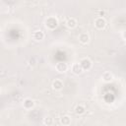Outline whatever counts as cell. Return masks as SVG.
Masks as SVG:
<instances>
[{"mask_svg":"<svg viewBox=\"0 0 126 126\" xmlns=\"http://www.w3.org/2000/svg\"><path fill=\"white\" fill-rule=\"evenodd\" d=\"M32 37H33V39H35L37 41H40V40H42L44 38V32L42 31H40V30L35 31L32 33Z\"/></svg>","mask_w":126,"mask_h":126,"instance_id":"obj_9","label":"cell"},{"mask_svg":"<svg viewBox=\"0 0 126 126\" xmlns=\"http://www.w3.org/2000/svg\"><path fill=\"white\" fill-rule=\"evenodd\" d=\"M94 27L97 29V30H103L105 27H106V21L103 17H97L94 19Z\"/></svg>","mask_w":126,"mask_h":126,"instance_id":"obj_3","label":"cell"},{"mask_svg":"<svg viewBox=\"0 0 126 126\" xmlns=\"http://www.w3.org/2000/svg\"><path fill=\"white\" fill-rule=\"evenodd\" d=\"M72 72L75 75H80L83 72V70H82V68H81V66H80L79 63H74L72 65Z\"/></svg>","mask_w":126,"mask_h":126,"instance_id":"obj_12","label":"cell"},{"mask_svg":"<svg viewBox=\"0 0 126 126\" xmlns=\"http://www.w3.org/2000/svg\"><path fill=\"white\" fill-rule=\"evenodd\" d=\"M58 26V20L56 17H53V16H50L48 17L46 20H45V27L48 29V30H55Z\"/></svg>","mask_w":126,"mask_h":126,"instance_id":"obj_1","label":"cell"},{"mask_svg":"<svg viewBox=\"0 0 126 126\" xmlns=\"http://www.w3.org/2000/svg\"><path fill=\"white\" fill-rule=\"evenodd\" d=\"M34 100L33 99H32V98H29V97H27V98H25L24 100H23V107L25 108V109H27V110H31V109H32L33 107H34Z\"/></svg>","mask_w":126,"mask_h":126,"instance_id":"obj_4","label":"cell"},{"mask_svg":"<svg viewBox=\"0 0 126 126\" xmlns=\"http://www.w3.org/2000/svg\"><path fill=\"white\" fill-rule=\"evenodd\" d=\"M79 64H80V66H81V68H82L83 71H89L92 68V66H93V63H92L91 59L88 58V57H85V58L81 59V61L79 62Z\"/></svg>","mask_w":126,"mask_h":126,"instance_id":"obj_2","label":"cell"},{"mask_svg":"<svg viewBox=\"0 0 126 126\" xmlns=\"http://www.w3.org/2000/svg\"><path fill=\"white\" fill-rule=\"evenodd\" d=\"M60 123L63 126H69L71 124V117L69 115H63L60 118Z\"/></svg>","mask_w":126,"mask_h":126,"instance_id":"obj_11","label":"cell"},{"mask_svg":"<svg viewBox=\"0 0 126 126\" xmlns=\"http://www.w3.org/2000/svg\"><path fill=\"white\" fill-rule=\"evenodd\" d=\"M77 20L75 18H69L67 21H66V27L69 28V29H74L76 28L77 26Z\"/></svg>","mask_w":126,"mask_h":126,"instance_id":"obj_10","label":"cell"},{"mask_svg":"<svg viewBox=\"0 0 126 126\" xmlns=\"http://www.w3.org/2000/svg\"><path fill=\"white\" fill-rule=\"evenodd\" d=\"M101 79H102L103 82H105V83H109V82H111V81L114 79V76H113V74H112L110 71H105V72L102 74Z\"/></svg>","mask_w":126,"mask_h":126,"instance_id":"obj_6","label":"cell"},{"mask_svg":"<svg viewBox=\"0 0 126 126\" xmlns=\"http://www.w3.org/2000/svg\"><path fill=\"white\" fill-rule=\"evenodd\" d=\"M53 123V118L50 117V116H46L43 118V124L46 125V126H50L51 124Z\"/></svg>","mask_w":126,"mask_h":126,"instance_id":"obj_14","label":"cell"},{"mask_svg":"<svg viewBox=\"0 0 126 126\" xmlns=\"http://www.w3.org/2000/svg\"><path fill=\"white\" fill-rule=\"evenodd\" d=\"M74 111H75V113H76L77 115H82V114H84V113L86 112V108H85L84 105H82V104H78V105H76Z\"/></svg>","mask_w":126,"mask_h":126,"instance_id":"obj_13","label":"cell"},{"mask_svg":"<svg viewBox=\"0 0 126 126\" xmlns=\"http://www.w3.org/2000/svg\"><path fill=\"white\" fill-rule=\"evenodd\" d=\"M79 41L82 44H87L90 41V35L87 32H81L79 34Z\"/></svg>","mask_w":126,"mask_h":126,"instance_id":"obj_8","label":"cell"},{"mask_svg":"<svg viewBox=\"0 0 126 126\" xmlns=\"http://www.w3.org/2000/svg\"><path fill=\"white\" fill-rule=\"evenodd\" d=\"M55 69L59 73H65L68 70V65L65 62H58L55 65Z\"/></svg>","mask_w":126,"mask_h":126,"instance_id":"obj_5","label":"cell"},{"mask_svg":"<svg viewBox=\"0 0 126 126\" xmlns=\"http://www.w3.org/2000/svg\"><path fill=\"white\" fill-rule=\"evenodd\" d=\"M63 87H64V84L60 79H55L52 83V88L55 91H61L63 89Z\"/></svg>","mask_w":126,"mask_h":126,"instance_id":"obj_7","label":"cell"}]
</instances>
